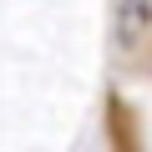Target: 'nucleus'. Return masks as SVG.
Segmentation results:
<instances>
[{
	"label": "nucleus",
	"mask_w": 152,
	"mask_h": 152,
	"mask_svg": "<svg viewBox=\"0 0 152 152\" xmlns=\"http://www.w3.org/2000/svg\"><path fill=\"white\" fill-rule=\"evenodd\" d=\"M142 31H147V0H122V26H117L122 46L142 41Z\"/></svg>",
	"instance_id": "f257e3e1"
}]
</instances>
